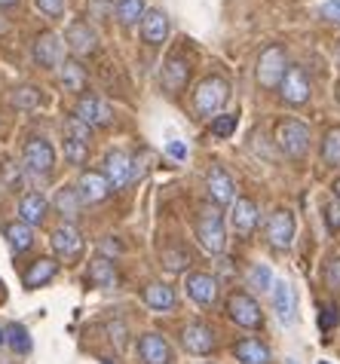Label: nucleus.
Masks as SVG:
<instances>
[{
    "mask_svg": "<svg viewBox=\"0 0 340 364\" xmlns=\"http://www.w3.org/2000/svg\"><path fill=\"white\" fill-rule=\"evenodd\" d=\"M193 232H196L199 245H203L208 255H221L224 245H227V227H224V218L218 208H208V205L199 208Z\"/></svg>",
    "mask_w": 340,
    "mask_h": 364,
    "instance_id": "f257e3e1",
    "label": "nucleus"
},
{
    "mask_svg": "<svg viewBox=\"0 0 340 364\" xmlns=\"http://www.w3.org/2000/svg\"><path fill=\"white\" fill-rule=\"evenodd\" d=\"M230 98V83L224 77H206L193 92V107L199 117H215L218 110L227 105Z\"/></svg>",
    "mask_w": 340,
    "mask_h": 364,
    "instance_id": "f03ea898",
    "label": "nucleus"
},
{
    "mask_svg": "<svg viewBox=\"0 0 340 364\" xmlns=\"http://www.w3.org/2000/svg\"><path fill=\"white\" fill-rule=\"evenodd\" d=\"M227 316H230V321H236V325L245 328V331H261L264 328L261 303H257L252 294H245V291H233V294L227 297Z\"/></svg>",
    "mask_w": 340,
    "mask_h": 364,
    "instance_id": "7ed1b4c3",
    "label": "nucleus"
},
{
    "mask_svg": "<svg viewBox=\"0 0 340 364\" xmlns=\"http://www.w3.org/2000/svg\"><path fill=\"white\" fill-rule=\"evenodd\" d=\"M22 166L31 171V175H53V168H55V150L53 144H49L46 138H40V135H31L25 141V147H22Z\"/></svg>",
    "mask_w": 340,
    "mask_h": 364,
    "instance_id": "20e7f679",
    "label": "nucleus"
},
{
    "mask_svg": "<svg viewBox=\"0 0 340 364\" xmlns=\"http://www.w3.org/2000/svg\"><path fill=\"white\" fill-rule=\"evenodd\" d=\"M276 141L292 159H304L309 154V129L301 119H282L276 126Z\"/></svg>",
    "mask_w": 340,
    "mask_h": 364,
    "instance_id": "39448f33",
    "label": "nucleus"
},
{
    "mask_svg": "<svg viewBox=\"0 0 340 364\" xmlns=\"http://www.w3.org/2000/svg\"><path fill=\"white\" fill-rule=\"evenodd\" d=\"M285 49L282 46H267L257 58V83L264 89H276L285 77Z\"/></svg>",
    "mask_w": 340,
    "mask_h": 364,
    "instance_id": "423d86ee",
    "label": "nucleus"
},
{
    "mask_svg": "<svg viewBox=\"0 0 340 364\" xmlns=\"http://www.w3.org/2000/svg\"><path fill=\"white\" fill-rule=\"evenodd\" d=\"M181 346L190 352V355H208L218 346L215 328L206 325V321H187L181 331Z\"/></svg>",
    "mask_w": 340,
    "mask_h": 364,
    "instance_id": "0eeeda50",
    "label": "nucleus"
},
{
    "mask_svg": "<svg viewBox=\"0 0 340 364\" xmlns=\"http://www.w3.org/2000/svg\"><path fill=\"white\" fill-rule=\"evenodd\" d=\"M138 358H142V364H175L172 343L163 333L147 331L138 337Z\"/></svg>",
    "mask_w": 340,
    "mask_h": 364,
    "instance_id": "6e6552de",
    "label": "nucleus"
},
{
    "mask_svg": "<svg viewBox=\"0 0 340 364\" xmlns=\"http://www.w3.org/2000/svg\"><path fill=\"white\" fill-rule=\"evenodd\" d=\"M49 242H53L55 260H65V264H71V260H77L80 255H83V236H80V230L74 224L55 227Z\"/></svg>",
    "mask_w": 340,
    "mask_h": 364,
    "instance_id": "1a4fd4ad",
    "label": "nucleus"
},
{
    "mask_svg": "<svg viewBox=\"0 0 340 364\" xmlns=\"http://www.w3.org/2000/svg\"><path fill=\"white\" fill-rule=\"evenodd\" d=\"M267 239H270V245L279 248V251L292 248V242H294V215L288 208L270 211V218H267Z\"/></svg>",
    "mask_w": 340,
    "mask_h": 364,
    "instance_id": "9d476101",
    "label": "nucleus"
},
{
    "mask_svg": "<svg viewBox=\"0 0 340 364\" xmlns=\"http://www.w3.org/2000/svg\"><path fill=\"white\" fill-rule=\"evenodd\" d=\"M257 220H261V208H257V202L255 199H236L233 202V208H230V227H233V232L239 239H248L255 232L257 227Z\"/></svg>",
    "mask_w": 340,
    "mask_h": 364,
    "instance_id": "9b49d317",
    "label": "nucleus"
},
{
    "mask_svg": "<svg viewBox=\"0 0 340 364\" xmlns=\"http://www.w3.org/2000/svg\"><path fill=\"white\" fill-rule=\"evenodd\" d=\"M105 181H107V187L111 190H123L129 181L135 178V166H132V159H129L123 150H111V154L105 156Z\"/></svg>",
    "mask_w": 340,
    "mask_h": 364,
    "instance_id": "f8f14e48",
    "label": "nucleus"
},
{
    "mask_svg": "<svg viewBox=\"0 0 340 364\" xmlns=\"http://www.w3.org/2000/svg\"><path fill=\"white\" fill-rule=\"evenodd\" d=\"M184 291L187 297L199 303V306H212L218 300V279L208 272H187L184 276Z\"/></svg>",
    "mask_w": 340,
    "mask_h": 364,
    "instance_id": "ddd939ff",
    "label": "nucleus"
},
{
    "mask_svg": "<svg viewBox=\"0 0 340 364\" xmlns=\"http://www.w3.org/2000/svg\"><path fill=\"white\" fill-rule=\"evenodd\" d=\"M206 187H208V196H212L218 205H233V199H236V181L230 178V171L224 166H212V168H208Z\"/></svg>",
    "mask_w": 340,
    "mask_h": 364,
    "instance_id": "4468645a",
    "label": "nucleus"
},
{
    "mask_svg": "<svg viewBox=\"0 0 340 364\" xmlns=\"http://www.w3.org/2000/svg\"><path fill=\"white\" fill-rule=\"evenodd\" d=\"M279 92H282V98L288 101V105H294V107H301L309 101V80L304 74V68H288L285 70V77H282V83H279Z\"/></svg>",
    "mask_w": 340,
    "mask_h": 364,
    "instance_id": "2eb2a0df",
    "label": "nucleus"
},
{
    "mask_svg": "<svg viewBox=\"0 0 340 364\" xmlns=\"http://www.w3.org/2000/svg\"><path fill=\"white\" fill-rule=\"evenodd\" d=\"M270 294H273L276 318L282 321V325H294V321H297V294H294V288L288 285V282L279 279V282H273Z\"/></svg>",
    "mask_w": 340,
    "mask_h": 364,
    "instance_id": "dca6fc26",
    "label": "nucleus"
},
{
    "mask_svg": "<svg viewBox=\"0 0 340 364\" xmlns=\"http://www.w3.org/2000/svg\"><path fill=\"white\" fill-rule=\"evenodd\" d=\"M77 196L83 205H98V202H105L111 196V187H107L102 171H83L77 181Z\"/></svg>",
    "mask_w": 340,
    "mask_h": 364,
    "instance_id": "f3484780",
    "label": "nucleus"
},
{
    "mask_svg": "<svg viewBox=\"0 0 340 364\" xmlns=\"http://www.w3.org/2000/svg\"><path fill=\"white\" fill-rule=\"evenodd\" d=\"M65 40H68V46H71V53H77V55H92L98 49V34L89 22H71L65 31Z\"/></svg>",
    "mask_w": 340,
    "mask_h": 364,
    "instance_id": "a211bd4d",
    "label": "nucleus"
},
{
    "mask_svg": "<svg viewBox=\"0 0 340 364\" xmlns=\"http://www.w3.org/2000/svg\"><path fill=\"white\" fill-rule=\"evenodd\" d=\"M74 114L80 123H86L89 129L92 126H107L111 123V110H107V105L102 98H95V95H83L77 101V107H74Z\"/></svg>",
    "mask_w": 340,
    "mask_h": 364,
    "instance_id": "6ab92c4d",
    "label": "nucleus"
},
{
    "mask_svg": "<svg viewBox=\"0 0 340 364\" xmlns=\"http://www.w3.org/2000/svg\"><path fill=\"white\" fill-rule=\"evenodd\" d=\"M34 62H37V68H46V70L62 65V40L53 31H43L34 40Z\"/></svg>",
    "mask_w": 340,
    "mask_h": 364,
    "instance_id": "aec40b11",
    "label": "nucleus"
},
{
    "mask_svg": "<svg viewBox=\"0 0 340 364\" xmlns=\"http://www.w3.org/2000/svg\"><path fill=\"white\" fill-rule=\"evenodd\" d=\"M49 215V202L43 193H37V190H31V193H25L22 199H18V220L28 227H37L43 224Z\"/></svg>",
    "mask_w": 340,
    "mask_h": 364,
    "instance_id": "412c9836",
    "label": "nucleus"
},
{
    "mask_svg": "<svg viewBox=\"0 0 340 364\" xmlns=\"http://www.w3.org/2000/svg\"><path fill=\"white\" fill-rule=\"evenodd\" d=\"M233 358L239 364H270L273 361V352H270L267 343L255 340V337H245L233 346Z\"/></svg>",
    "mask_w": 340,
    "mask_h": 364,
    "instance_id": "4be33fe9",
    "label": "nucleus"
},
{
    "mask_svg": "<svg viewBox=\"0 0 340 364\" xmlns=\"http://www.w3.org/2000/svg\"><path fill=\"white\" fill-rule=\"evenodd\" d=\"M142 37L151 46H159L169 37V16L163 13V9H147V13L142 16Z\"/></svg>",
    "mask_w": 340,
    "mask_h": 364,
    "instance_id": "5701e85b",
    "label": "nucleus"
},
{
    "mask_svg": "<svg viewBox=\"0 0 340 364\" xmlns=\"http://www.w3.org/2000/svg\"><path fill=\"white\" fill-rule=\"evenodd\" d=\"M142 297L147 303V309H154V312H172L178 306V297H175L172 285H163V282H154V285H147Z\"/></svg>",
    "mask_w": 340,
    "mask_h": 364,
    "instance_id": "b1692460",
    "label": "nucleus"
},
{
    "mask_svg": "<svg viewBox=\"0 0 340 364\" xmlns=\"http://www.w3.org/2000/svg\"><path fill=\"white\" fill-rule=\"evenodd\" d=\"M86 282H89V285H95V288H114L117 285V269H114V264L105 255H95L92 260H89Z\"/></svg>",
    "mask_w": 340,
    "mask_h": 364,
    "instance_id": "393cba45",
    "label": "nucleus"
},
{
    "mask_svg": "<svg viewBox=\"0 0 340 364\" xmlns=\"http://www.w3.org/2000/svg\"><path fill=\"white\" fill-rule=\"evenodd\" d=\"M55 272H58V260L53 257H37L31 267L25 269V288H40V285H46V282H53L55 279Z\"/></svg>",
    "mask_w": 340,
    "mask_h": 364,
    "instance_id": "a878e982",
    "label": "nucleus"
},
{
    "mask_svg": "<svg viewBox=\"0 0 340 364\" xmlns=\"http://www.w3.org/2000/svg\"><path fill=\"white\" fill-rule=\"evenodd\" d=\"M55 211L62 218H68V224L80 218L83 202H80V196H77V187H62V190H58V193H55Z\"/></svg>",
    "mask_w": 340,
    "mask_h": 364,
    "instance_id": "bb28decb",
    "label": "nucleus"
},
{
    "mask_svg": "<svg viewBox=\"0 0 340 364\" xmlns=\"http://www.w3.org/2000/svg\"><path fill=\"white\" fill-rule=\"evenodd\" d=\"M4 236L9 242V248H13V255H22V251H28L34 245V232H31L28 224H22V220H18V224H6Z\"/></svg>",
    "mask_w": 340,
    "mask_h": 364,
    "instance_id": "cd10ccee",
    "label": "nucleus"
},
{
    "mask_svg": "<svg viewBox=\"0 0 340 364\" xmlns=\"http://www.w3.org/2000/svg\"><path fill=\"white\" fill-rule=\"evenodd\" d=\"M187 74H190L187 62H181L178 55L169 58V62L163 65V83H166L169 92H178V89H181V86L187 83Z\"/></svg>",
    "mask_w": 340,
    "mask_h": 364,
    "instance_id": "c85d7f7f",
    "label": "nucleus"
},
{
    "mask_svg": "<svg viewBox=\"0 0 340 364\" xmlns=\"http://www.w3.org/2000/svg\"><path fill=\"white\" fill-rule=\"evenodd\" d=\"M159 264H163L169 272H181L190 264V251L181 248V245H166L163 251H159Z\"/></svg>",
    "mask_w": 340,
    "mask_h": 364,
    "instance_id": "c756f323",
    "label": "nucleus"
},
{
    "mask_svg": "<svg viewBox=\"0 0 340 364\" xmlns=\"http://www.w3.org/2000/svg\"><path fill=\"white\" fill-rule=\"evenodd\" d=\"M22 168H25L22 163H16V159H9V156L0 163V181H4L6 190H22V184H25V171Z\"/></svg>",
    "mask_w": 340,
    "mask_h": 364,
    "instance_id": "7c9ffc66",
    "label": "nucleus"
},
{
    "mask_svg": "<svg viewBox=\"0 0 340 364\" xmlns=\"http://www.w3.org/2000/svg\"><path fill=\"white\" fill-rule=\"evenodd\" d=\"M142 16H144V0H117V18L123 28L138 25Z\"/></svg>",
    "mask_w": 340,
    "mask_h": 364,
    "instance_id": "2f4dec72",
    "label": "nucleus"
},
{
    "mask_svg": "<svg viewBox=\"0 0 340 364\" xmlns=\"http://www.w3.org/2000/svg\"><path fill=\"white\" fill-rule=\"evenodd\" d=\"M62 89H68V92H83L86 89V74H83V68H80L77 62H65L62 65Z\"/></svg>",
    "mask_w": 340,
    "mask_h": 364,
    "instance_id": "473e14b6",
    "label": "nucleus"
},
{
    "mask_svg": "<svg viewBox=\"0 0 340 364\" xmlns=\"http://www.w3.org/2000/svg\"><path fill=\"white\" fill-rule=\"evenodd\" d=\"M322 163L340 166V126H331L322 138Z\"/></svg>",
    "mask_w": 340,
    "mask_h": 364,
    "instance_id": "72a5a7b5",
    "label": "nucleus"
},
{
    "mask_svg": "<svg viewBox=\"0 0 340 364\" xmlns=\"http://www.w3.org/2000/svg\"><path fill=\"white\" fill-rule=\"evenodd\" d=\"M6 343L13 346L16 355H28L31 352V333H28L25 325H16V321L6 328Z\"/></svg>",
    "mask_w": 340,
    "mask_h": 364,
    "instance_id": "f704fd0d",
    "label": "nucleus"
},
{
    "mask_svg": "<svg viewBox=\"0 0 340 364\" xmlns=\"http://www.w3.org/2000/svg\"><path fill=\"white\" fill-rule=\"evenodd\" d=\"M248 285L267 294V291L273 288V272H270V267L267 264H255L252 269H248Z\"/></svg>",
    "mask_w": 340,
    "mask_h": 364,
    "instance_id": "c9c22d12",
    "label": "nucleus"
},
{
    "mask_svg": "<svg viewBox=\"0 0 340 364\" xmlns=\"http://www.w3.org/2000/svg\"><path fill=\"white\" fill-rule=\"evenodd\" d=\"M65 138L68 141H80V144H89V138H92V129H89L86 123H80L77 117H71L65 123Z\"/></svg>",
    "mask_w": 340,
    "mask_h": 364,
    "instance_id": "e433bc0d",
    "label": "nucleus"
},
{
    "mask_svg": "<svg viewBox=\"0 0 340 364\" xmlns=\"http://www.w3.org/2000/svg\"><path fill=\"white\" fill-rule=\"evenodd\" d=\"M236 123H239V117H236V114L215 117V119H212V135H215V138H230V135L236 132Z\"/></svg>",
    "mask_w": 340,
    "mask_h": 364,
    "instance_id": "4c0bfd02",
    "label": "nucleus"
},
{
    "mask_svg": "<svg viewBox=\"0 0 340 364\" xmlns=\"http://www.w3.org/2000/svg\"><path fill=\"white\" fill-rule=\"evenodd\" d=\"M86 154H89V144H80V141L65 138V163L80 166V163H86Z\"/></svg>",
    "mask_w": 340,
    "mask_h": 364,
    "instance_id": "58836bf2",
    "label": "nucleus"
},
{
    "mask_svg": "<svg viewBox=\"0 0 340 364\" xmlns=\"http://www.w3.org/2000/svg\"><path fill=\"white\" fill-rule=\"evenodd\" d=\"M337 321H340V309H337V303H325L322 312H319V328H322V331L328 333V331H334V328H337Z\"/></svg>",
    "mask_w": 340,
    "mask_h": 364,
    "instance_id": "ea45409f",
    "label": "nucleus"
},
{
    "mask_svg": "<svg viewBox=\"0 0 340 364\" xmlns=\"http://www.w3.org/2000/svg\"><path fill=\"white\" fill-rule=\"evenodd\" d=\"M322 279H325V285L331 288V291H340V257L328 260L325 269H322Z\"/></svg>",
    "mask_w": 340,
    "mask_h": 364,
    "instance_id": "a19ab883",
    "label": "nucleus"
},
{
    "mask_svg": "<svg viewBox=\"0 0 340 364\" xmlns=\"http://www.w3.org/2000/svg\"><path fill=\"white\" fill-rule=\"evenodd\" d=\"M322 215H325L328 232H340V202H325Z\"/></svg>",
    "mask_w": 340,
    "mask_h": 364,
    "instance_id": "79ce46f5",
    "label": "nucleus"
},
{
    "mask_svg": "<svg viewBox=\"0 0 340 364\" xmlns=\"http://www.w3.org/2000/svg\"><path fill=\"white\" fill-rule=\"evenodd\" d=\"M37 6H40V13H46L49 18H62L68 0H37Z\"/></svg>",
    "mask_w": 340,
    "mask_h": 364,
    "instance_id": "37998d69",
    "label": "nucleus"
},
{
    "mask_svg": "<svg viewBox=\"0 0 340 364\" xmlns=\"http://www.w3.org/2000/svg\"><path fill=\"white\" fill-rule=\"evenodd\" d=\"M322 16L331 18V22H340V0H328V4H322Z\"/></svg>",
    "mask_w": 340,
    "mask_h": 364,
    "instance_id": "c03bdc74",
    "label": "nucleus"
},
{
    "mask_svg": "<svg viewBox=\"0 0 340 364\" xmlns=\"http://www.w3.org/2000/svg\"><path fill=\"white\" fill-rule=\"evenodd\" d=\"M169 154H172L175 159H184L187 156V147L181 144V141H172V144H169Z\"/></svg>",
    "mask_w": 340,
    "mask_h": 364,
    "instance_id": "a18cd8bd",
    "label": "nucleus"
},
{
    "mask_svg": "<svg viewBox=\"0 0 340 364\" xmlns=\"http://www.w3.org/2000/svg\"><path fill=\"white\" fill-rule=\"evenodd\" d=\"M102 251H114V255H119V251H123V245H119L117 239H102Z\"/></svg>",
    "mask_w": 340,
    "mask_h": 364,
    "instance_id": "49530a36",
    "label": "nucleus"
},
{
    "mask_svg": "<svg viewBox=\"0 0 340 364\" xmlns=\"http://www.w3.org/2000/svg\"><path fill=\"white\" fill-rule=\"evenodd\" d=\"M18 6V0H0V9H13Z\"/></svg>",
    "mask_w": 340,
    "mask_h": 364,
    "instance_id": "de8ad7c7",
    "label": "nucleus"
},
{
    "mask_svg": "<svg viewBox=\"0 0 340 364\" xmlns=\"http://www.w3.org/2000/svg\"><path fill=\"white\" fill-rule=\"evenodd\" d=\"M334 196H337V199H340V178H337V181H334Z\"/></svg>",
    "mask_w": 340,
    "mask_h": 364,
    "instance_id": "09e8293b",
    "label": "nucleus"
},
{
    "mask_svg": "<svg viewBox=\"0 0 340 364\" xmlns=\"http://www.w3.org/2000/svg\"><path fill=\"white\" fill-rule=\"evenodd\" d=\"M6 340V333H4V328H0V343H4Z\"/></svg>",
    "mask_w": 340,
    "mask_h": 364,
    "instance_id": "8fccbe9b",
    "label": "nucleus"
},
{
    "mask_svg": "<svg viewBox=\"0 0 340 364\" xmlns=\"http://www.w3.org/2000/svg\"><path fill=\"white\" fill-rule=\"evenodd\" d=\"M288 364H297V361H294V358H288Z\"/></svg>",
    "mask_w": 340,
    "mask_h": 364,
    "instance_id": "3c124183",
    "label": "nucleus"
}]
</instances>
